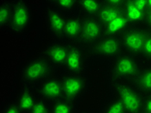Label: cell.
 <instances>
[{
	"mask_svg": "<svg viewBox=\"0 0 151 113\" xmlns=\"http://www.w3.org/2000/svg\"><path fill=\"white\" fill-rule=\"evenodd\" d=\"M52 67L45 58L38 56L29 60L22 71V79L29 85L40 84L52 76Z\"/></svg>",
	"mask_w": 151,
	"mask_h": 113,
	"instance_id": "6da1fadb",
	"label": "cell"
},
{
	"mask_svg": "<svg viewBox=\"0 0 151 113\" xmlns=\"http://www.w3.org/2000/svg\"><path fill=\"white\" fill-rule=\"evenodd\" d=\"M139 69V63L135 56L127 53H122L114 58L110 74L114 81H132Z\"/></svg>",
	"mask_w": 151,
	"mask_h": 113,
	"instance_id": "7a4b0ae2",
	"label": "cell"
},
{
	"mask_svg": "<svg viewBox=\"0 0 151 113\" xmlns=\"http://www.w3.org/2000/svg\"><path fill=\"white\" fill-rule=\"evenodd\" d=\"M112 87L116 96L124 105L127 112H142L144 96L132 85L123 81H114Z\"/></svg>",
	"mask_w": 151,
	"mask_h": 113,
	"instance_id": "3957f363",
	"label": "cell"
},
{
	"mask_svg": "<svg viewBox=\"0 0 151 113\" xmlns=\"http://www.w3.org/2000/svg\"><path fill=\"white\" fill-rule=\"evenodd\" d=\"M32 9L25 0H14L12 2L11 14L9 27L15 32L27 31L31 25Z\"/></svg>",
	"mask_w": 151,
	"mask_h": 113,
	"instance_id": "277c9868",
	"label": "cell"
},
{
	"mask_svg": "<svg viewBox=\"0 0 151 113\" xmlns=\"http://www.w3.org/2000/svg\"><path fill=\"white\" fill-rule=\"evenodd\" d=\"M123 49L119 36H103L96 42L91 45V51L98 56L115 58L121 54Z\"/></svg>",
	"mask_w": 151,
	"mask_h": 113,
	"instance_id": "5b68a950",
	"label": "cell"
},
{
	"mask_svg": "<svg viewBox=\"0 0 151 113\" xmlns=\"http://www.w3.org/2000/svg\"><path fill=\"white\" fill-rule=\"evenodd\" d=\"M147 32L142 29H127L120 35L123 49L135 57H141Z\"/></svg>",
	"mask_w": 151,
	"mask_h": 113,
	"instance_id": "8992f818",
	"label": "cell"
},
{
	"mask_svg": "<svg viewBox=\"0 0 151 113\" xmlns=\"http://www.w3.org/2000/svg\"><path fill=\"white\" fill-rule=\"evenodd\" d=\"M61 82L63 97L74 103L83 96L87 89V79L83 75H67L61 79Z\"/></svg>",
	"mask_w": 151,
	"mask_h": 113,
	"instance_id": "52a82bcc",
	"label": "cell"
},
{
	"mask_svg": "<svg viewBox=\"0 0 151 113\" xmlns=\"http://www.w3.org/2000/svg\"><path fill=\"white\" fill-rule=\"evenodd\" d=\"M104 36V27L98 18L88 16L81 19L80 42L86 45H92Z\"/></svg>",
	"mask_w": 151,
	"mask_h": 113,
	"instance_id": "ba28073f",
	"label": "cell"
},
{
	"mask_svg": "<svg viewBox=\"0 0 151 113\" xmlns=\"http://www.w3.org/2000/svg\"><path fill=\"white\" fill-rule=\"evenodd\" d=\"M37 94L49 102L56 101L63 97V87L61 79L50 77L40 83Z\"/></svg>",
	"mask_w": 151,
	"mask_h": 113,
	"instance_id": "9c48e42d",
	"label": "cell"
},
{
	"mask_svg": "<svg viewBox=\"0 0 151 113\" xmlns=\"http://www.w3.org/2000/svg\"><path fill=\"white\" fill-rule=\"evenodd\" d=\"M64 67L70 74L82 75L85 73L83 55L80 48L74 45L68 46V54Z\"/></svg>",
	"mask_w": 151,
	"mask_h": 113,
	"instance_id": "30bf717a",
	"label": "cell"
},
{
	"mask_svg": "<svg viewBox=\"0 0 151 113\" xmlns=\"http://www.w3.org/2000/svg\"><path fill=\"white\" fill-rule=\"evenodd\" d=\"M66 19L60 11L51 8L47 9L45 13V22L47 29L56 37L63 36Z\"/></svg>",
	"mask_w": 151,
	"mask_h": 113,
	"instance_id": "8fae6325",
	"label": "cell"
},
{
	"mask_svg": "<svg viewBox=\"0 0 151 113\" xmlns=\"http://www.w3.org/2000/svg\"><path fill=\"white\" fill-rule=\"evenodd\" d=\"M68 46L60 43H52L43 50V56L51 64L64 67L68 54Z\"/></svg>",
	"mask_w": 151,
	"mask_h": 113,
	"instance_id": "7c38bea8",
	"label": "cell"
},
{
	"mask_svg": "<svg viewBox=\"0 0 151 113\" xmlns=\"http://www.w3.org/2000/svg\"><path fill=\"white\" fill-rule=\"evenodd\" d=\"M132 82L143 96L151 94V65L140 68Z\"/></svg>",
	"mask_w": 151,
	"mask_h": 113,
	"instance_id": "4fadbf2b",
	"label": "cell"
},
{
	"mask_svg": "<svg viewBox=\"0 0 151 113\" xmlns=\"http://www.w3.org/2000/svg\"><path fill=\"white\" fill-rule=\"evenodd\" d=\"M81 19L78 16H72L66 19L65 23L63 37L67 40H79L81 32Z\"/></svg>",
	"mask_w": 151,
	"mask_h": 113,
	"instance_id": "5bb4252c",
	"label": "cell"
},
{
	"mask_svg": "<svg viewBox=\"0 0 151 113\" xmlns=\"http://www.w3.org/2000/svg\"><path fill=\"white\" fill-rule=\"evenodd\" d=\"M129 23L123 12L118 18L104 27V36H119L127 28Z\"/></svg>",
	"mask_w": 151,
	"mask_h": 113,
	"instance_id": "9a60e30c",
	"label": "cell"
},
{
	"mask_svg": "<svg viewBox=\"0 0 151 113\" xmlns=\"http://www.w3.org/2000/svg\"><path fill=\"white\" fill-rule=\"evenodd\" d=\"M123 12L122 6L111 5L105 3L101 5V9L98 14V18L103 26L109 23L118 18Z\"/></svg>",
	"mask_w": 151,
	"mask_h": 113,
	"instance_id": "2e32d148",
	"label": "cell"
},
{
	"mask_svg": "<svg viewBox=\"0 0 151 113\" xmlns=\"http://www.w3.org/2000/svg\"><path fill=\"white\" fill-rule=\"evenodd\" d=\"M123 10L129 24L140 23L145 18V13L136 7L133 0H125L123 4Z\"/></svg>",
	"mask_w": 151,
	"mask_h": 113,
	"instance_id": "e0dca14e",
	"label": "cell"
},
{
	"mask_svg": "<svg viewBox=\"0 0 151 113\" xmlns=\"http://www.w3.org/2000/svg\"><path fill=\"white\" fill-rule=\"evenodd\" d=\"M36 98L34 93L29 89H24L20 92L16 98V102L22 112H29L35 104Z\"/></svg>",
	"mask_w": 151,
	"mask_h": 113,
	"instance_id": "ac0fdd59",
	"label": "cell"
},
{
	"mask_svg": "<svg viewBox=\"0 0 151 113\" xmlns=\"http://www.w3.org/2000/svg\"><path fill=\"white\" fill-rule=\"evenodd\" d=\"M74 109V102L63 97L50 103V113H71Z\"/></svg>",
	"mask_w": 151,
	"mask_h": 113,
	"instance_id": "d6986e66",
	"label": "cell"
},
{
	"mask_svg": "<svg viewBox=\"0 0 151 113\" xmlns=\"http://www.w3.org/2000/svg\"><path fill=\"white\" fill-rule=\"evenodd\" d=\"M80 7L88 16L98 15L101 5L98 0H79Z\"/></svg>",
	"mask_w": 151,
	"mask_h": 113,
	"instance_id": "ffe728a7",
	"label": "cell"
},
{
	"mask_svg": "<svg viewBox=\"0 0 151 113\" xmlns=\"http://www.w3.org/2000/svg\"><path fill=\"white\" fill-rule=\"evenodd\" d=\"M102 112L105 113H125L127 111L122 101L118 97L110 100L103 109Z\"/></svg>",
	"mask_w": 151,
	"mask_h": 113,
	"instance_id": "44dd1931",
	"label": "cell"
},
{
	"mask_svg": "<svg viewBox=\"0 0 151 113\" xmlns=\"http://www.w3.org/2000/svg\"><path fill=\"white\" fill-rule=\"evenodd\" d=\"M12 3L9 1H3L0 5V26L5 27L9 26L11 14Z\"/></svg>",
	"mask_w": 151,
	"mask_h": 113,
	"instance_id": "7402d4cb",
	"label": "cell"
},
{
	"mask_svg": "<svg viewBox=\"0 0 151 113\" xmlns=\"http://www.w3.org/2000/svg\"><path fill=\"white\" fill-rule=\"evenodd\" d=\"M30 113H50V102L42 98H36Z\"/></svg>",
	"mask_w": 151,
	"mask_h": 113,
	"instance_id": "603a6c76",
	"label": "cell"
},
{
	"mask_svg": "<svg viewBox=\"0 0 151 113\" xmlns=\"http://www.w3.org/2000/svg\"><path fill=\"white\" fill-rule=\"evenodd\" d=\"M141 58L148 63L149 65H151V34L147 33L146 34V37L144 42V45L143 47V50Z\"/></svg>",
	"mask_w": 151,
	"mask_h": 113,
	"instance_id": "cb8c5ba5",
	"label": "cell"
},
{
	"mask_svg": "<svg viewBox=\"0 0 151 113\" xmlns=\"http://www.w3.org/2000/svg\"><path fill=\"white\" fill-rule=\"evenodd\" d=\"M77 0H58L55 6L60 11H72L76 5Z\"/></svg>",
	"mask_w": 151,
	"mask_h": 113,
	"instance_id": "d4e9b609",
	"label": "cell"
},
{
	"mask_svg": "<svg viewBox=\"0 0 151 113\" xmlns=\"http://www.w3.org/2000/svg\"><path fill=\"white\" fill-rule=\"evenodd\" d=\"M19 106L16 104V102H12L8 104L6 107L3 109V110L1 113H21Z\"/></svg>",
	"mask_w": 151,
	"mask_h": 113,
	"instance_id": "484cf974",
	"label": "cell"
},
{
	"mask_svg": "<svg viewBox=\"0 0 151 113\" xmlns=\"http://www.w3.org/2000/svg\"><path fill=\"white\" fill-rule=\"evenodd\" d=\"M142 112L151 113V94L144 96Z\"/></svg>",
	"mask_w": 151,
	"mask_h": 113,
	"instance_id": "4316f807",
	"label": "cell"
},
{
	"mask_svg": "<svg viewBox=\"0 0 151 113\" xmlns=\"http://www.w3.org/2000/svg\"><path fill=\"white\" fill-rule=\"evenodd\" d=\"M133 2L137 8L139 9L141 11L145 13L146 9L148 8L147 0H133Z\"/></svg>",
	"mask_w": 151,
	"mask_h": 113,
	"instance_id": "83f0119b",
	"label": "cell"
},
{
	"mask_svg": "<svg viewBox=\"0 0 151 113\" xmlns=\"http://www.w3.org/2000/svg\"><path fill=\"white\" fill-rule=\"evenodd\" d=\"M125 1V0H105V3L118 6H122Z\"/></svg>",
	"mask_w": 151,
	"mask_h": 113,
	"instance_id": "f1b7e54d",
	"label": "cell"
},
{
	"mask_svg": "<svg viewBox=\"0 0 151 113\" xmlns=\"http://www.w3.org/2000/svg\"><path fill=\"white\" fill-rule=\"evenodd\" d=\"M145 18L146 19L147 23L151 27V10H149L148 12L145 13Z\"/></svg>",
	"mask_w": 151,
	"mask_h": 113,
	"instance_id": "f546056e",
	"label": "cell"
},
{
	"mask_svg": "<svg viewBox=\"0 0 151 113\" xmlns=\"http://www.w3.org/2000/svg\"><path fill=\"white\" fill-rule=\"evenodd\" d=\"M45 1L47 3H49V4H50V5H55V4H56V2L58 1V0H45Z\"/></svg>",
	"mask_w": 151,
	"mask_h": 113,
	"instance_id": "4dcf8cb0",
	"label": "cell"
},
{
	"mask_svg": "<svg viewBox=\"0 0 151 113\" xmlns=\"http://www.w3.org/2000/svg\"><path fill=\"white\" fill-rule=\"evenodd\" d=\"M147 5L149 10H151V0H147Z\"/></svg>",
	"mask_w": 151,
	"mask_h": 113,
	"instance_id": "1f68e13d",
	"label": "cell"
}]
</instances>
